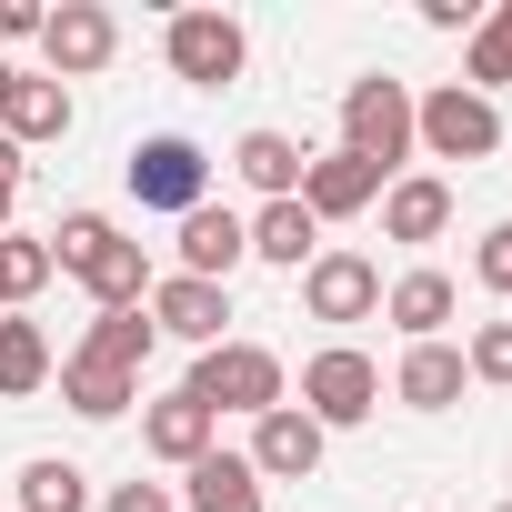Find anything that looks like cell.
Here are the masks:
<instances>
[{
    "instance_id": "obj_21",
    "label": "cell",
    "mask_w": 512,
    "mask_h": 512,
    "mask_svg": "<svg viewBox=\"0 0 512 512\" xmlns=\"http://www.w3.org/2000/svg\"><path fill=\"white\" fill-rule=\"evenodd\" d=\"M452 272H402L392 292H382V312H392V332L402 342H442V322H452Z\"/></svg>"
},
{
    "instance_id": "obj_29",
    "label": "cell",
    "mask_w": 512,
    "mask_h": 512,
    "mask_svg": "<svg viewBox=\"0 0 512 512\" xmlns=\"http://www.w3.org/2000/svg\"><path fill=\"white\" fill-rule=\"evenodd\" d=\"M472 282H482V292H512V221H492V231L472 241Z\"/></svg>"
},
{
    "instance_id": "obj_17",
    "label": "cell",
    "mask_w": 512,
    "mask_h": 512,
    "mask_svg": "<svg viewBox=\"0 0 512 512\" xmlns=\"http://www.w3.org/2000/svg\"><path fill=\"white\" fill-rule=\"evenodd\" d=\"M141 442H151L161 462H181V472H191L201 452H221V422H211V412H201L191 392H161V402L141 412Z\"/></svg>"
},
{
    "instance_id": "obj_23",
    "label": "cell",
    "mask_w": 512,
    "mask_h": 512,
    "mask_svg": "<svg viewBox=\"0 0 512 512\" xmlns=\"http://www.w3.org/2000/svg\"><path fill=\"white\" fill-rule=\"evenodd\" d=\"M41 382H51V342H41V322L0 312V402H31Z\"/></svg>"
},
{
    "instance_id": "obj_35",
    "label": "cell",
    "mask_w": 512,
    "mask_h": 512,
    "mask_svg": "<svg viewBox=\"0 0 512 512\" xmlns=\"http://www.w3.org/2000/svg\"><path fill=\"white\" fill-rule=\"evenodd\" d=\"M0 312H11V302H0Z\"/></svg>"
},
{
    "instance_id": "obj_34",
    "label": "cell",
    "mask_w": 512,
    "mask_h": 512,
    "mask_svg": "<svg viewBox=\"0 0 512 512\" xmlns=\"http://www.w3.org/2000/svg\"><path fill=\"white\" fill-rule=\"evenodd\" d=\"M0 101H11V61H0Z\"/></svg>"
},
{
    "instance_id": "obj_25",
    "label": "cell",
    "mask_w": 512,
    "mask_h": 512,
    "mask_svg": "<svg viewBox=\"0 0 512 512\" xmlns=\"http://www.w3.org/2000/svg\"><path fill=\"white\" fill-rule=\"evenodd\" d=\"M502 81H512V0H502V11L472 31V51H462V91H482V101H492Z\"/></svg>"
},
{
    "instance_id": "obj_6",
    "label": "cell",
    "mask_w": 512,
    "mask_h": 512,
    "mask_svg": "<svg viewBox=\"0 0 512 512\" xmlns=\"http://www.w3.org/2000/svg\"><path fill=\"white\" fill-rule=\"evenodd\" d=\"M161 61H171V81L221 91V81H241L251 41H241V21H231V11H171V21H161Z\"/></svg>"
},
{
    "instance_id": "obj_27",
    "label": "cell",
    "mask_w": 512,
    "mask_h": 512,
    "mask_svg": "<svg viewBox=\"0 0 512 512\" xmlns=\"http://www.w3.org/2000/svg\"><path fill=\"white\" fill-rule=\"evenodd\" d=\"M41 282H51V241H31V231H0V302L21 312Z\"/></svg>"
},
{
    "instance_id": "obj_18",
    "label": "cell",
    "mask_w": 512,
    "mask_h": 512,
    "mask_svg": "<svg viewBox=\"0 0 512 512\" xmlns=\"http://www.w3.org/2000/svg\"><path fill=\"white\" fill-rule=\"evenodd\" d=\"M181 512H262V472L241 452H201L181 472Z\"/></svg>"
},
{
    "instance_id": "obj_36",
    "label": "cell",
    "mask_w": 512,
    "mask_h": 512,
    "mask_svg": "<svg viewBox=\"0 0 512 512\" xmlns=\"http://www.w3.org/2000/svg\"><path fill=\"white\" fill-rule=\"evenodd\" d=\"M502 512H512V502H502Z\"/></svg>"
},
{
    "instance_id": "obj_2",
    "label": "cell",
    "mask_w": 512,
    "mask_h": 512,
    "mask_svg": "<svg viewBox=\"0 0 512 512\" xmlns=\"http://www.w3.org/2000/svg\"><path fill=\"white\" fill-rule=\"evenodd\" d=\"M181 392H191L211 422H221V412H251V422H262V412H282L292 382H282V352H262V342H211Z\"/></svg>"
},
{
    "instance_id": "obj_15",
    "label": "cell",
    "mask_w": 512,
    "mask_h": 512,
    "mask_svg": "<svg viewBox=\"0 0 512 512\" xmlns=\"http://www.w3.org/2000/svg\"><path fill=\"white\" fill-rule=\"evenodd\" d=\"M71 131V91L51 81V71H11V101H0V141H61Z\"/></svg>"
},
{
    "instance_id": "obj_31",
    "label": "cell",
    "mask_w": 512,
    "mask_h": 512,
    "mask_svg": "<svg viewBox=\"0 0 512 512\" xmlns=\"http://www.w3.org/2000/svg\"><path fill=\"white\" fill-rule=\"evenodd\" d=\"M422 31H482L472 0H422Z\"/></svg>"
},
{
    "instance_id": "obj_32",
    "label": "cell",
    "mask_w": 512,
    "mask_h": 512,
    "mask_svg": "<svg viewBox=\"0 0 512 512\" xmlns=\"http://www.w3.org/2000/svg\"><path fill=\"white\" fill-rule=\"evenodd\" d=\"M21 171H31V161H21V141H0V231H11V201H21Z\"/></svg>"
},
{
    "instance_id": "obj_10",
    "label": "cell",
    "mask_w": 512,
    "mask_h": 512,
    "mask_svg": "<svg viewBox=\"0 0 512 512\" xmlns=\"http://www.w3.org/2000/svg\"><path fill=\"white\" fill-rule=\"evenodd\" d=\"M151 332H171V342H191V352H211V342H231L221 322H231V292L221 282H191V272H171V282H151Z\"/></svg>"
},
{
    "instance_id": "obj_26",
    "label": "cell",
    "mask_w": 512,
    "mask_h": 512,
    "mask_svg": "<svg viewBox=\"0 0 512 512\" xmlns=\"http://www.w3.org/2000/svg\"><path fill=\"white\" fill-rule=\"evenodd\" d=\"M151 342H161V332H151V312H101L81 352H91V362H121V372H141V362H151Z\"/></svg>"
},
{
    "instance_id": "obj_13",
    "label": "cell",
    "mask_w": 512,
    "mask_h": 512,
    "mask_svg": "<svg viewBox=\"0 0 512 512\" xmlns=\"http://www.w3.org/2000/svg\"><path fill=\"white\" fill-rule=\"evenodd\" d=\"M382 191H392V181H382L372 161H352V151H322V161L302 171V211H312V221H352V211H372Z\"/></svg>"
},
{
    "instance_id": "obj_19",
    "label": "cell",
    "mask_w": 512,
    "mask_h": 512,
    "mask_svg": "<svg viewBox=\"0 0 512 512\" xmlns=\"http://www.w3.org/2000/svg\"><path fill=\"white\" fill-rule=\"evenodd\" d=\"M382 231H392V241H442V231H452V181L402 171V181L382 191Z\"/></svg>"
},
{
    "instance_id": "obj_22",
    "label": "cell",
    "mask_w": 512,
    "mask_h": 512,
    "mask_svg": "<svg viewBox=\"0 0 512 512\" xmlns=\"http://www.w3.org/2000/svg\"><path fill=\"white\" fill-rule=\"evenodd\" d=\"M462 382H472V372H462V352H452V342H412V352H402V372H392V392H402L412 412H452V402H462Z\"/></svg>"
},
{
    "instance_id": "obj_11",
    "label": "cell",
    "mask_w": 512,
    "mask_h": 512,
    "mask_svg": "<svg viewBox=\"0 0 512 512\" xmlns=\"http://www.w3.org/2000/svg\"><path fill=\"white\" fill-rule=\"evenodd\" d=\"M302 312L312 322H372L382 312V272L362 262V251H322V262L302 272Z\"/></svg>"
},
{
    "instance_id": "obj_16",
    "label": "cell",
    "mask_w": 512,
    "mask_h": 512,
    "mask_svg": "<svg viewBox=\"0 0 512 512\" xmlns=\"http://www.w3.org/2000/svg\"><path fill=\"white\" fill-rule=\"evenodd\" d=\"M251 262L312 272V262H322V221H312L302 201H262V211H251Z\"/></svg>"
},
{
    "instance_id": "obj_1",
    "label": "cell",
    "mask_w": 512,
    "mask_h": 512,
    "mask_svg": "<svg viewBox=\"0 0 512 512\" xmlns=\"http://www.w3.org/2000/svg\"><path fill=\"white\" fill-rule=\"evenodd\" d=\"M41 241H51V272H71L101 312H141L151 302V251L111 211H61V231H41Z\"/></svg>"
},
{
    "instance_id": "obj_14",
    "label": "cell",
    "mask_w": 512,
    "mask_h": 512,
    "mask_svg": "<svg viewBox=\"0 0 512 512\" xmlns=\"http://www.w3.org/2000/svg\"><path fill=\"white\" fill-rule=\"evenodd\" d=\"M231 171L262 191V201H302V171H312V151L292 141V131H241L231 141Z\"/></svg>"
},
{
    "instance_id": "obj_20",
    "label": "cell",
    "mask_w": 512,
    "mask_h": 512,
    "mask_svg": "<svg viewBox=\"0 0 512 512\" xmlns=\"http://www.w3.org/2000/svg\"><path fill=\"white\" fill-rule=\"evenodd\" d=\"M61 402H71L81 422H121V412L141 402V372H121V362H91V352H71V362H61Z\"/></svg>"
},
{
    "instance_id": "obj_30",
    "label": "cell",
    "mask_w": 512,
    "mask_h": 512,
    "mask_svg": "<svg viewBox=\"0 0 512 512\" xmlns=\"http://www.w3.org/2000/svg\"><path fill=\"white\" fill-rule=\"evenodd\" d=\"M101 512H171V492H161V482H111Z\"/></svg>"
},
{
    "instance_id": "obj_9",
    "label": "cell",
    "mask_w": 512,
    "mask_h": 512,
    "mask_svg": "<svg viewBox=\"0 0 512 512\" xmlns=\"http://www.w3.org/2000/svg\"><path fill=\"white\" fill-rule=\"evenodd\" d=\"M322 442H332V432H322L302 402H282V412L251 422V452H241V462L262 472V482H312V472H322Z\"/></svg>"
},
{
    "instance_id": "obj_7",
    "label": "cell",
    "mask_w": 512,
    "mask_h": 512,
    "mask_svg": "<svg viewBox=\"0 0 512 512\" xmlns=\"http://www.w3.org/2000/svg\"><path fill=\"white\" fill-rule=\"evenodd\" d=\"M302 412H312L322 432L372 422V412H382V362H372V352H352V342L312 352V362H302Z\"/></svg>"
},
{
    "instance_id": "obj_4",
    "label": "cell",
    "mask_w": 512,
    "mask_h": 512,
    "mask_svg": "<svg viewBox=\"0 0 512 512\" xmlns=\"http://www.w3.org/2000/svg\"><path fill=\"white\" fill-rule=\"evenodd\" d=\"M131 201L141 211H171V221H191L201 201H211V151L191 141V131H151V141H131Z\"/></svg>"
},
{
    "instance_id": "obj_5",
    "label": "cell",
    "mask_w": 512,
    "mask_h": 512,
    "mask_svg": "<svg viewBox=\"0 0 512 512\" xmlns=\"http://www.w3.org/2000/svg\"><path fill=\"white\" fill-rule=\"evenodd\" d=\"M412 151H432V161H492V151H502V111H492L482 91L442 81V91L412 101Z\"/></svg>"
},
{
    "instance_id": "obj_3",
    "label": "cell",
    "mask_w": 512,
    "mask_h": 512,
    "mask_svg": "<svg viewBox=\"0 0 512 512\" xmlns=\"http://www.w3.org/2000/svg\"><path fill=\"white\" fill-rule=\"evenodd\" d=\"M342 151L372 161L382 181H402V161H412V91H402L392 71H362V81L342 91Z\"/></svg>"
},
{
    "instance_id": "obj_12",
    "label": "cell",
    "mask_w": 512,
    "mask_h": 512,
    "mask_svg": "<svg viewBox=\"0 0 512 512\" xmlns=\"http://www.w3.org/2000/svg\"><path fill=\"white\" fill-rule=\"evenodd\" d=\"M241 262H251V221H241V211H221V201H201V211L181 221V272L231 292V272H241Z\"/></svg>"
},
{
    "instance_id": "obj_33",
    "label": "cell",
    "mask_w": 512,
    "mask_h": 512,
    "mask_svg": "<svg viewBox=\"0 0 512 512\" xmlns=\"http://www.w3.org/2000/svg\"><path fill=\"white\" fill-rule=\"evenodd\" d=\"M0 41H41V0H0Z\"/></svg>"
},
{
    "instance_id": "obj_8",
    "label": "cell",
    "mask_w": 512,
    "mask_h": 512,
    "mask_svg": "<svg viewBox=\"0 0 512 512\" xmlns=\"http://www.w3.org/2000/svg\"><path fill=\"white\" fill-rule=\"evenodd\" d=\"M41 51H51V81H91V71H111L121 21L101 0H61V11H41Z\"/></svg>"
},
{
    "instance_id": "obj_24",
    "label": "cell",
    "mask_w": 512,
    "mask_h": 512,
    "mask_svg": "<svg viewBox=\"0 0 512 512\" xmlns=\"http://www.w3.org/2000/svg\"><path fill=\"white\" fill-rule=\"evenodd\" d=\"M21 512H91V472H81V462H61V452L21 462Z\"/></svg>"
},
{
    "instance_id": "obj_28",
    "label": "cell",
    "mask_w": 512,
    "mask_h": 512,
    "mask_svg": "<svg viewBox=\"0 0 512 512\" xmlns=\"http://www.w3.org/2000/svg\"><path fill=\"white\" fill-rule=\"evenodd\" d=\"M462 372H472V382H512V322H482L472 352H462Z\"/></svg>"
}]
</instances>
